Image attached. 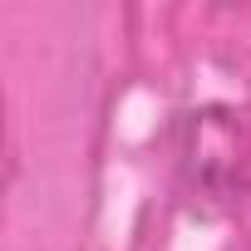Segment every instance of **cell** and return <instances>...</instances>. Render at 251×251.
<instances>
[{"mask_svg": "<svg viewBox=\"0 0 251 251\" xmlns=\"http://www.w3.org/2000/svg\"><path fill=\"white\" fill-rule=\"evenodd\" d=\"M177 163L212 197H251V103H202L177 118Z\"/></svg>", "mask_w": 251, "mask_h": 251, "instance_id": "obj_1", "label": "cell"}]
</instances>
